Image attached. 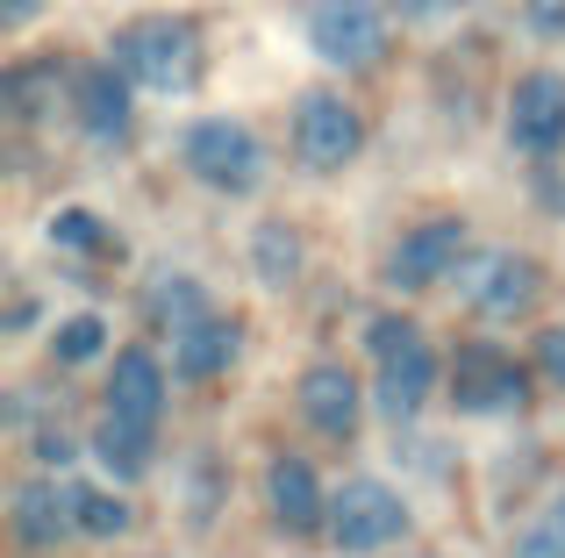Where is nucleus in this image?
Masks as SVG:
<instances>
[{
	"mask_svg": "<svg viewBox=\"0 0 565 558\" xmlns=\"http://www.w3.org/2000/svg\"><path fill=\"white\" fill-rule=\"evenodd\" d=\"M515 558H565V537L552 530V516H544V523H530V530L515 537Z\"/></svg>",
	"mask_w": 565,
	"mask_h": 558,
	"instance_id": "nucleus-23",
	"label": "nucleus"
},
{
	"mask_svg": "<svg viewBox=\"0 0 565 558\" xmlns=\"http://www.w3.org/2000/svg\"><path fill=\"white\" fill-rule=\"evenodd\" d=\"M509 143L523 158H558L565 151V72H530V79H515Z\"/></svg>",
	"mask_w": 565,
	"mask_h": 558,
	"instance_id": "nucleus-8",
	"label": "nucleus"
},
{
	"mask_svg": "<svg viewBox=\"0 0 565 558\" xmlns=\"http://www.w3.org/2000/svg\"><path fill=\"white\" fill-rule=\"evenodd\" d=\"M230 358H236V322H222V315L172 336V373L180 379H215V373H230Z\"/></svg>",
	"mask_w": 565,
	"mask_h": 558,
	"instance_id": "nucleus-16",
	"label": "nucleus"
},
{
	"mask_svg": "<svg viewBox=\"0 0 565 558\" xmlns=\"http://www.w3.org/2000/svg\"><path fill=\"white\" fill-rule=\"evenodd\" d=\"M265 502H273V516L287 523V530H322V523H330V502H322V480H316L308 459H273Z\"/></svg>",
	"mask_w": 565,
	"mask_h": 558,
	"instance_id": "nucleus-14",
	"label": "nucleus"
},
{
	"mask_svg": "<svg viewBox=\"0 0 565 558\" xmlns=\"http://www.w3.org/2000/svg\"><path fill=\"white\" fill-rule=\"evenodd\" d=\"M308 43H316L322 65H373L380 43H386V22L373 0H316L308 8Z\"/></svg>",
	"mask_w": 565,
	"mask_h": 558,
	"instance_id": "nucleus-7",
	"label": "nucleus"
},
{
	"mask_svg": "<svg viewBox=\"0 0 565 558\" xmlns=\"http://www.w3.org/2000/svg\"><path fill=\"white\" fill-rule=\"evenodd\" d=\"M14 537H22V545H65V537H79V487H65V480H29V487L14 494Z\"/></svg>",
	"mask_w": 565,
	"mask_h": 558,
	"instance_id": "nucleus-12",
	"label": "nucleus"
},
{
	"mask_svg": "<svg viewBox=\"0 0 565 558\" xmlns=\"http://www.w3.org/2000/svg\"><path fill=\"white\" fill-rule=\"evenodd\" d=\"M36 459L65 465V459H72V437H65V430H43V437H36Z\"/></svg>",
	"mask_w": 565,
	"mask_h": 558,
	"instance_id": "nucleus-26",
	"label": "nucleus"
},
{
	"mask_svg": "<svg viewBox=\"0 0 565 558\" xmlns=\"http://www.w3.org/2000/svg\"><path fill=\"white\" fill-rule=\"evenodd\" d=\"M122 530H129V502L122 494L79 487V537H122Z\"/></svg>",
	"mask_w": 565,
	"mask_h": 558,
	"instance_id": "nucleus-21",
	"label": "nucleus"
},
{
	"mask_svg": "<svg viewBox=\"0 0 565 558\" xmlns=\"http://www.w3.org/2000/svg\"><path fill=\"white\" fill-rule=\"evenodd\" d=\"M408 530V508H401V494L386 487V480H344L330 502V537L344 551H380L394 545V537Z\"/></svg>",
	"mask_w": 565,
	"mask_h": 558,
	"instance_id": "nucleus-5",
	"label": "nucleus"
},
{
	"mask_svg": "<svg viewBox=\"0 0 565 558\" xmlns=\"http://www.w3.org/2000/svg\"><path fill=\"white\" fill-rule=\"evenodd\" d=\"M180 151H186V172L201 186H215V194H250L258 186V137L244 122H230V115L193 122L180 137Z\"/></svg>",
	"mask_w": 565,
	"mask_h": 558,
	"instance_id": "nucleus-3",
	"label": "nucleus"
},
{
	"mask_svg": "<svg viewBox=\"0 0 565 558\" xmlns=\"http://www.w3.org/2000/svg\"><path fill=\"white\" fill-rule=\"evenodd\" d=\"M359 143H365V122L344 94H330V86L301 94V108H294V158L308 172H344L359 158Z\"/></svg>",
	"mask_w": 565,
	"mask_h": 558,
	"instance_id": "nucleus-4",
	"label": "nucleus"
},
{
	"mask_svg": "<svg viewBox=\"0 0 565 558\" xmlns=\"http://www.w3.org/2000/svg\"><path fill=\"white\" fill-rule=\"evenodd\" d=\"M365 344H373V358H380V416L415 422L423 401H429V387H437V351L423 344V330H415L408 315H380L373 330H365Z\"/></svg>",
	"mask_w": 565,
	"mask_h": 558,
	"instance_id": "nucleus-1",
	"label": "nucleus"
},
{
	"mask_svg": "<svg viewBox=\"0 0 565 558\" xmlns=\"http://www.w3.org/2000/svg\"><path fill=\"white\" fill-rule=\"evenodd\" d=\"M394 8H401V22H437V14L466 8V0H394Z\"/></svg>",
	"mask_w": 565,
	"mask_h": 558,
	"instance_id": "nucleus-25",
	"label": "nucleus"
},
{
	"mask_svg": "<svg viewBox=\"0 0 565 558\" xmlns=\"http://www.w3.org/2000/svg\"><path fill=\"white\" fill-rule=\"evenodd\" d=\"M143 315L158 322V330H193V322H207V287L193 272H151V287H143Z\"/></svg>",
	"mask_w": 565,
	"mask_h": 558,
	"instance_id": "nucleus-17",
	"label": "nucleus"
},
{
	"mask_svg": "<svg viewBox=\"0 0 565 558\" xmlns=\"http://www.w3.org/2000/svg\"><path fill=\"white\" fill-rule=\"evenodd\" d=\"M458 408H523V373H515L501 351H466L458 358V379H451Z\"/></svg>",
	"mask_w": 565,
	"mask_h": 558,
	"instance_id": "nucleus-15",
	"label": "nucleus"
},
{
	"mask_svg": "<svg viewBox=\"0 0 565 558\" xmlns=\"http://www.w3.org/2000/svg\"><path fill=\"white\" fill-rule=\"evenodd\" d=\"M51 244H57V251H79V258H100V251H108V229H100L86 208H57L51 215Z\"/></svg>",
	"mask_w": 565,
	"mask_h": 558,
	"instance_id": "nucleus-20",
	"label": "nucleus"
},
{
	"mask_svg": "<svg viewBox=\"0 0 565 558\" xmlns=\"http://www.w3.org/2000/svg\"><path fill=\"white\" fill-rule=\"evenodd\" d=\"M537 287H544V272L515 251H480L466 266V293H472L480 315H523V308L537 301Z\"/></svg>",
	"mask_w": 565,
	"mask_h": 558,
	"instance_id": "nucleus-9",
	"label": "nucleus"
},
{
	"mask_svg": "<svg viewBox=\"0 0 565 558\" xmlns=\"http://www.w3.org/2000/svg\"><path fill=\"white\" fill-rule=\"evenodd\" d=\"M359 408H365V394H359V373H351V365H308V373H301V416H308V430L351 437V430H359Z\"/></svg>",
	"mask_w": 565,
	"mask_h": 558,
	"instance_id": "nucleus-11",
	"label": "nucleus"
},
{
	"mask_svg": "<svg viewBox=\"0 0 565 558\" xmlns=\"http://www.w3.org/2000/svg\"><path fill=\"white\" fill-rule=\"evenodd\" d=\"M552 530L565 537V494H558V508H552Z\"/></svg>",
	"mask_w": 565,
	"mask_h": 558,
	"instance_id": "nucleus-27",
	"label": "nucleus"
},
{
	"mask_svg": "<svg viewBox=\"0 0 565 558\" xmlns=\"http://www.w3.org/2000/svg\"><path fill=\"white\" fill-rule=\"evenodd\" d=\"M250 272H258V287H287L301 272V237L287 223H258L250 229Z\"/></svg>",
	"mask_w": 565,
	"mask_h": 558,
	"instance_id": "nucleus-19",
	"label": "nucleus"
},
{
	"mask_svg": "<svg viewBox=\"0 0 565 558\" xmlns=\"http://www.w3.org/2000/svg\"><path fill=\"white\" fill-rule=\"evenodd\" d=\"M537 365H544V379H552V387L565 394V322H558V330H544V336H537Z\"/></svg>",
	"mask_w": 565,
	"mask_h": 558,
	"instance_id": "nucleus-24",
	"label": "nucleus"
},
{
	"mask_svg": "<svg viewBox=\"0 0 565 558\" xmlns=\"http://www.w3.org/2000/svg\"><path fill=\"white\" fill-rule=\"evenodd\" d=\"M108 351V330H100V315H72L65 330H57V365H86Z\"/></svg>",
	"mask_w": 565,
	"mask_h": 558,
	"instance_id": "nucleus-22",
	"label": "nucleus"
},
{
	"mask_svg": "<svg viewBox=\"0 0 565 558\" xmlns=\"http://www.w3.org/2000/svg\"><path fill=\"white\" fill-rule=\"evenodd\" d=\"M115 65L129 72V86H158V94H180L201 79V36L186 22H137L115 43Z\"/></svg>",
	"mask_w": 565,
	"mask_h": 558,
	"instance_id": "nucleus-2",
	"label": "nucleus"
},
{
	"mask_svg": "<svg viewBox=\"0 0 565 558\" xmlns=\"http://www.w3.org/2000/svg\"><path fill=\"white\" fill-rule=\"evenodd\" d=\"M72 100H79V129L94 143H122L129 137V72L122 65H94V72H79L72 79Z\"/></svg>",
	"mask_w": 565,
	"mask_h": 558,
	"instance_id": "nucleus-13",
	"label": "nucleus"
},
{
	"mask_svg": "<svg viewBox=\"0 0 565 558\" xmlns=\"http://www.w3.org/2000/svg\"><path fill=\"white\" fill-rule=\"evenodd\" d=\"M458 266H466V223H458V215H429V223H415L408 237L394 244L386 287L423 293V287H437V279H451Z\"/></svg>",
	"mask_w": 565,
	"mask_h": 558,
	"instance_id": "nucleus-6",
	"label": "nucleus"
},
{
	"mask_svg": "<svg viewBox=\"0 0 565 558\" xmlns=\"http://www.w3.org/2000/svg\"><path fill=\"white\" fill-rule=\"evenodd\" d=\"M151 444H158V430L108 416V422H100V437H94V459L108 465L115 480H143V465H151Z\"/></svg>",
	"mask_w": 565,
	"mask_h": 558,
	"instance_id": "nucleus-18",
	"label": "nucleus"
},
{
	"mask_svg": "<svg viewBox=\"0 0 565 558\" xmlns=\"http://www.w3.org/2000/svg\"><path fill=\"white\" fill-rule=\"evenodd\" d=\"M158 408H166V365H158L143 344L115 351V365H108V416L158 430Z\"/></svg>",
	"mask_w": 565,
	"mask_h": 558,
	"instance_id": "nucleus-10",
	"label": "nucleus"
}]
</instances>
